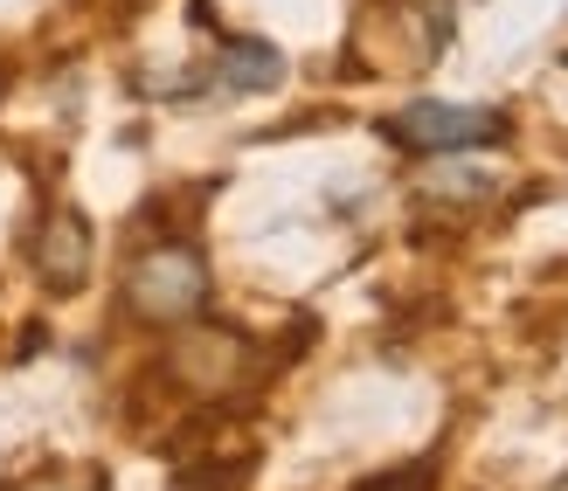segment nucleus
Returning <instances> with one entry per match:
<instances>
[{
    "mask_svg": "<svg viewBox=\"0 0 568 491\" xmlns=\"http://www.w3.org/2000/svg\"><path fill=\"white\" fill-rule=\"evenodd\" d=\"M209 256L194 243H146L125 264V305L146 326H187L209 311Z\"/></svg>",
    "mask_w": 568,
    "mask_h": 491,
    "instance_id": "obj_1",
    "label": "nucleus"
},
{
    "mask_svg": "<svg viewBox=\"0 0 568 491\" xmlns=\"http://www.w3.org/2000/svg\"><path fill=\"white\" fill-rule=\"evenodd\" d=\"M388 146L403 153H430V160H458V153H478V146H506L514 139V119L493 104H444V98H416L403 104L395 119L382 125Z\"/></svg>",
    "mask_w": 568,
    "mask_h": 491,
    "instance_id": "obj_2",
    "label": "nucleus"
},
{
    "mask_svg": "<svg viewBox=\"0 0 568 491\" xmlns=\"http://www.w3.org/2000/svg\"><path fill=\"white\" fill-rule=\"evenodd\" d=\"M257 374V346H250L236 326H202L187 319V333L166 346V381L194 401H230L236 388H250Z\"/></svg>",
    "mask_w": 568,
    "mask_h": 491,
    "instance_id": "obj_3",
    "label": "nucleus"
},
{
    "mask_svg": "<svg viewBox=\"0 0 568 491\" xmlns=\"http://www.w3.org/2000/svg\"><path fill=\"white\" fill-rule=\"evenodd\" d=\"M28 264H36L42 291H55V298L83 291V277H91V222H83L77 208H49L42 228H36V249H28Z\"/></svg>",
    "mask_w": 568,
    "mask_h": 491,
    "instance_id": "obj_4",
    "label": "nucleus"
},
{
    "mask_svg": "<svg viewBox=\"0 0 568 491\" xmlns=\"http://www.w3.org/2000/svg\"><path fill=\"white\" fill-rule=\"evenodd\" d=\"M284 76V55L271 42H250V35H230L215 55V83L222 91H271V83Z\"/></svg>",
    "mask_w": 568,
    "mask_h": 491,
    "instance_id": "obj_5",
    "label": "nucleus"
}]
</instances>
